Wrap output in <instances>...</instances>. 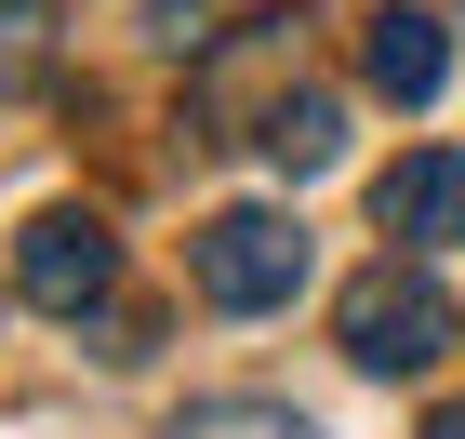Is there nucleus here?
<instances>
[{
  "label": "nucleus",
  "instance_id": "nucleus-1",
  "mask_svg": "<svg viewBox=\"0 0 465 439\" xmlns=\"http://www.w3.org/2000/svg\"><path fill=\"white\" fill-rule=\"evenodd\" d=\"M332 333H346L359 373H426L439 346H452V293H439L426 254H386V266H359V280H346Z\"/></svg>",
  "mask_w": 465,
  "mask_h": 439
},
{
  "label": "nucleus",
  "instance_id": "nucleus-5",
  "mask_svg": "<svg viewBox=\"0 0 465 439\" xmlns=\"http://www.w3.org/2000/svg\"><path fill=\"white\" fill-rule=\"evenodd\" d=\"M372 214H386V240H412V254L465 240V146H412V160L372 186Z\"/></svg>",
  "mask_w": 465,
  "mask_h": 439
},
{
  "label": "nucleus",
  "instance_id": "nucleus-6",
  "mask_svg": "<svg viewBox=\"0 0 465 439\" xmlns=\"http://www.w3.org/2000/svg\"><path fill=\"white\" fill-rule=\"evenodd\" d=\"M252 146H266V174H280V186H306V174H332L346 107H332V94H280V107L252 120Z\"/></svg>",
  "mask_w": 465,
  "mask_h": 439
},
{
  "label": "nucleus",
  "instance_id": "nucleus-8",
  "mask_svg": "<svg viewBox=\"0 0 465 439\" xmlns=\"http://www.w3.org/2000/svg\"><path fill=\"white\" fill-rule=\"evenodd\" d=\"M54 54V0H0V80H27Z\"/></svg>",
  "mask_w": 465,
  "mask_h": 439
},
{
  "label": "nucleus",
  "instance_id": "nucleus-4",
  "mask_svg": "<svg viewBox=\"0 0 465 439\" xmlns=\"http://www.w3.org/2000/svg\"><path fill=\"white\" fill-rule=\"evenodd\" d=\"M359 67H372V94H386V107H439V80H452V27H439V14H412V0H386V14L359 27Z\"/></svg>",
  "mask_w": 465,
  "mask_h": 439
},
{
  "label": "nucleus",
  "instance_id": "nucleus-2",
  "mask_svg": "<svg viewBox=\"0 0 465 439\" xmlns=\"http://www.w3.org/2000/svg\"><path fill=\"white\" fill-rule=\"evenodd\" d=\"M186 266H200V293H213L226 320H266V306H292V293H306V214L240 200V214H213L200 240H186Z\"/></svg>",
  "mask_w": 465,
  "mask_h": 439
},
{
  "label": "nucleus",
  "instance_id": "nucleus-9",
  "mask_svg": "<svg viewBox=\"0 0 465 439\" xmlns=\"http://www.w3.org/2000/svg\"><path fill=\"white\" fill-rule=\"evenodd\" d=\"M426 439H465V400H439V413H426Z\"/></svg>",
  "mask_w": 465,
  "mask_h": 439
},
{
  "label": "nucleus",
  "instance_id": "nucleus-7",
  "mask_svg": "<svg viewBox=\"0 0 465 439\" xmlns=\"http://www.w3.org/2000/svg\"><path fill=\"white\" fill-rule=\"evenodd\" d=\"M173 439H320V426H306L292 400H186Z\"/></svg>",
  "mask_w": 465,
  "mask_h": 439
},
{
  "label": "nucleus",
  "instance_id": "nucleus-3",
  "mask_svg": "<svg viewBox=\"0 0 465 439\" xmlns=\"http://www.w3.org/2000/svg\"><path fill=\"white\" fill-rule=\"evenodd\" d=\"M107 280H120V240H107V214H40L27 240H14V293H27V306H54V320L107 306Z\"/></svg>",
  "mask_w": 465,
  "mask_h": 439
}]
</instances>
